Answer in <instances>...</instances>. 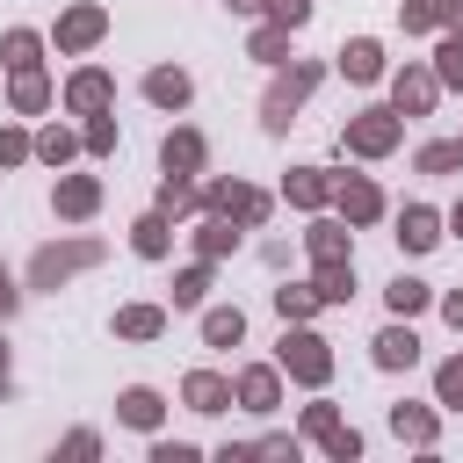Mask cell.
<instances>
[{
	"label": "cell",
	"mask_w": 463,
	"mask_h": 463,
	"mask_svg": "<svg viewBox=\"0 0 463 463\" xmlns=\"http://www.w3.org/2000/svg\"><path fill=\"white\" fill-rule=\"evenodd\" d=\"M311 80H318V72H311V65H297V72H289V80H282V87L268 94V123H289V109H297V101L311 94Z\"/></svg>",
	"instance_id": "obj_1"
},
{
	"label": "cell",
	"mask_w": 463,
	"mask_h": 463,
	"mask_svg": "<svg viewBox=\"0 0 463 463\" xmlns=\"http://www.w3.org/2000/svg\"><path fill=\"white\" fill-rule=\"evenodd\" d=\"M282 362L297 369V376H326V340H311V333H297V340H282Z\"/></svg>",
	"instance_id": "obj_2"
},
{
	"label": "cell",
	"mask_w": 463,
	"mask_h": 463,
	"mask_svg": "<svg viewBox=\"0 0 463 463\" xmlns=\"http://www.w3.org/2000/svg\"><path fill=\"white\" fill-rule=\"evenodd\" d=\"M340 65H347V72H354V80H376V72H383V51H376V43H369V36H354V43H347V51H340Z\"/></svg>",
	"instance_id": "obj_3"
},
{
	"label": "cell",
	"mask_w": 463,
	"mask_h": 463,
	"mask_svg": "<svg viewBox=\"0 0 463 463\" xmlns=\"http://www.w3.org/2000/svg\"><path fill=\"white\" fill-rule=\"evenodd\" d=\"M94 260V246H65V253H43L36 260V282H58V275H72V268H87Z\"/></svg>",
	"instance_id": "obj_4"
},
{
	"label": "cell",
	"mask_w": 463,
	"mask_h": 463,
	"mask_svg": "<svg viewBox=\"0 0 463 463\" xmlns=\"http://www.w3.org/2000/svg\"><path fill=\"white\" fill-rule=\"evenodd\" d=\"M427 22H463V0H412L405 29H427Z\"/></svg>",
	"instance_id": "obj_5"
},
{
	"label": "cell",
	"mask_w": 463,
	"mask_h": 463,
	"mask_svg": "<svg viewBox=\"0 0 463 463\" xmlns=\"http://www.w3.org/2000/svg\"><path fill=\"white\" fill-rule=\"evenodd\" d=\"M94 36H101V14H94V7H80V14H65V22H58V43H72V51H80V43H94Z\"/></svg>",
	"instance_id": "obj_6"
},
{
	"label": "cell",
	"mask_w": 463,
	"mask_h": 463,
	"mask_svg": "<svg viewBox=\"0 0 463 463\" xmlns=\"http://www.w3.org/2000/svg\"><path fill=\"white\" fill-rule=\"evenodd\" d=\"M145 94H152L159 109H181V101H188V72H152V80H145Z\"/></svg>",
	"instance_id": "obj_7"
},
{
	"label": "cell",
	"mask_w": 463,
	"mask_h": 463,
	"mask_svg": "<svg viewBox=\"0 0 463 463\" xmlns=\"http://www.w3.org/2000/svg\"><path fill=\"white\" fill-rule=\"evenodd\" d=\"M347 137H354V145H362V152H383V145H391V137H398V123H391V116H362V123H354V130H347Z\"/></svg>",
	"instance_id": "obj_8"
},
{
	"label": "cell",
	"mask_w": 463,
	"mask_h": 463,
	"mask_svg": "<svg viewBox=\"0 0 463 463\" xmlns=\"http://www.w3.org/2000/svg\"><path fill=\"white\" fill-rule=\"evenodd\" d=\"M398 239H405L412 253H420V246H434V239H441V232H434V210H405V217H398Z\"/></svg>",
	"instance_id": "obj_9"
},
{
	"label": "cell",
	"mask_w": 463,
	"mask_h": 463,
	"mask_svg": "<svg viewBox=\"0 0 463 463\" xmlns=\"http://www.w3.org/2000/svg\"><path fill=\"white\" fill-rule=\"evenodd\" d=\"M376 362H383V369H405V362H420V340H412V333H383V340H376Z\"/></svg>",
	"instance_id": "obj_10"
},
{
	"label": "cell",
	"mask_w": 463,
	"mask_h": 463,
	"mask_svg": "<svg viewBox=\"0 0 463 463\" xmlns=\"http://www.w3.org/2000/svg\"><path fill=\"white\" fill-rule=\"evenodd\" d=\"M195 159H203V137H188V130H181V137H166V174H188Z\"/></svg>",
	"instance_id": "obj_11"
},
{
	"label": "cell",
	"mask_w": 463,
	"mask_h": 463,
	"mask_svg": "<svg viewBox=\"0 0 463 463\" xmlns=\"http://www.w3.org/2000/svg\"><path fill=\"white\" fill-rule=\"evenodd\" d=\"M203 333H210V347H232V340L246 333V318H239V311H210V318H203Z\"/></svg>",
	"instance_id": "obj_12"
},
{
	"label": "cell",
	"mask_w": 463,
	"mask_h": 463,
	"mask_svg": "<svg viewBox=\"0 0 463 463\" xmlns=\"http://www.w3.org/2000/svg\"><path fill=\"white\" fill-rule=\"evenodd\" d=\"M188 398H195V412H217V405H224L232 391H224L217 376H188Z\"/></svg>",
	"instance_id": "obj_13"
},
{
	"label": "cell",
	"mask_w": 463,
	"mask_h": 463,
	"mask_svg": "<svg viewBox=\"0 0 463 463\" xmlns=\"http://www.w3.org/2000/svg\"><path fill=\"white\" fill-rule=\"evenodd\" d=\"M123 420H130V427H152V420H159V398H152V391H123Z\"/></svg>",
	"instance_id": "obj_14"
},
{
	"label": "cell",
	"mask_w": 463,
	"mask_h": 463,
	"mask_svg": "<svg viewBox=\"0 0 463 463\" xmlns=\"http://www.w3.org/2000/svg\"><path fill=\"white\" fill-rule=\"evenodd\" d=\"M72 101H80V109H101V101H109V80H101V72H80V80H72Z\"/></svg>",
	"instance_id": "obj_15"
},
{
	"label": "cell",
	"mask_w": 463,
	"mask_h": 463,
	"mask_svg": "<svg viewBox=\"0 0 463 463\" xmlns=\"http://www.w3.org/2000/svg\"><path fill=\"white\" fill-rule=\"evenodd\" d=\"M427 101H434V80L405 72V80H398V109H427Z\"/></svg>",
	"instance_id": "obj_16"
},
{
	"label": "cell",
	"mask_w": 463,
	"mask_h": 463,
	"mask_svg": "<svg viewBox=\"0 0 463 463\" xmlns=\"http://www.w3.org/2000/svg\"><path fill=\"white\" fill-rule=\"evenodd\" d=\"M58 210L87 217V210H94V181H65V188H58Z\"/></svg>",
	"instance_id": "obj_17"
},
{
	"label": "cell",
	"mask_w": 463,
	"mask_h": 463,
	"mask_svg": "<svg viewBox=\"0 0 463 463\" xmlns=\"http://www.w3.org/2000/svg\"><path fill=\"white\" fill-rule=\"evenodd\" d=\"M7 65H14V72H29V65H36V36H29V29H14V36H7Z\"/></svg>",
	"instance_id": "obj_18"
},
{
	"label": "cell",
	"mask_w": 463,
	"mask_h": 463,
	"mask_svg": "<svg viewBox=\"0 0 463 463\" xmlns=\"http://www.w3.org/2000/svg\"><path fill=\"white\" fill-rule=\"evenodd\" d=\"M420 166H427V174H449V166H463V145H427Z\"/></svg>",
	"instance_id": "obj_19"
},
{
	"label": "cell",
	"mask_w": 463,
	"mask_h": 463,
	"mask_svg": "<svg viewBox=\"0 0 463 463\" xmlns=\"http://www.w3.org/2000/svg\"><path fill=\"white\" fill-rule=\"evenodd\" d=\"M420 304H427V282H405V275H398V282H391V311H420Z\"/></svg>",
	"instance_id": "obj_20"
},
{
	"label": "cell",
	"mask_w": 463,
	"mask_h": 463,
	"mask_svg": "<svg viewBox=\"0 0 463 463\" xmlns=\"http://www.w3.org/2000/svg\"><path fill=\"white\" fill-rule=\"evenodd\" d=\"M441 80H449V87H463V36H449V43H441Z\"/></svg>",
	"instance_id": "obj_21"
},
{
	"label": "cell",
	"mask_w": 463,
	"mask_h": 463,
	"mask_svg": "<svg viewBox=\"0 0 463 463\" xmlns=\"http://www.w3.org/2000/svg\"><path fill=\"white\" fill-rule=\"evenodd\" d=\"M347 217H376V188H369V181L347 188Z\"/></svg>",
	"instance_id": "obj_22"
},
{
	"label": "cell",
	"mask_w": 463,
	"mask_h": 463,
	"mask_svg": "<svg viewBox=\"0 0 463 463\" xmlns=\"http://www.w3.org/2000/svg\"><path fill=\"white\" fill-rule=\"evenodd\" d=\"M137 253H166V224H159V217L137 224Z\"/></svg>",
	"instance_id": "obj_23"
},
{
	"label": "cell",
	"mask_w": 463,
	"mask_h": 463,
	"mask_svg": "<svg viewBox=\"0 0 463 463\" xmlns=\"http://www.w3.org/2000/svg\"><path fill=\"white\" fill-rule=\"evenodd\" d=\"M116 326H123V333H137V340H145V333H159V311H123V318H116Z\"/></svg>",
	"instance_id": "obj_24"
},
{
	"label": "cell",
	"mask_w": 463,
	"mask_h": 463,
	"mask_svg": "<svg viewBox=\"0 0 463 463\" xmlns=\"http://www.w3.org/2000/svg\"><path fill=\"white\" fill-rule=\"evenodd\" d=\"M268 398H275V376L253 369V376H246V405H268Z\"/></svg>",
	"instance_id": "obj_25"
},
{
	"label": "cell",
	"mask_w": 463,
	"mask_h": 463,
	"mask_svg": "<svg viewBox=\"0 0 463 463\" xmlns=\"http://www.w3.org/2000/svg\"><path fill=\"white\" fill-rule=\"evenodd\" d=\"M14 101H22V109H43V80H36V72H22V87H14Z\"/></svg>",
	"instance_id": "obj_26"
},
{
	"label": "cell",
	"mask_w": 463,
	"mask_h": 463,
	"mask_svg": "<svg viewBox=\"0 0 463 463\" xmlns=\"http://www.w3.org/2000/svg\"><path fill=\"white\" fill-rule=\"evenodd\" d=\"M289 195H297V203H318V195H326V181H318V174H297V181H289Z\"/></svg>",
	"instance_id": "obj_27"
},
{
	"label": "cell",
	"mask_w": 463,
	"mask_h": 463,
	"mask_svg": "<svg viewBox=\"0 0 463 463\" xmlns=\"http://www.w3.org/2000/svg\"><path fill=\"white\" fill-rule=\"evenodd\" d=\"M398 434H412V441H427L434 427H427V412H405V405H398Z\"/></svg>",
	"instance_id": "obj_28"
},
{
	"label": "cell",
	"mask_w": 463,
	"mask_h": 463,
	"mask_svg": "<svg viewBox=\"0 0 463 463\" xmlns=\"http://www.w3.org/2000/svg\"><path fill=\"white\" fill-rule=\"evenodd\" d=\"M304 14H311V0H275V22H282V29H297Z\"/></svg>",
	"instance_id": "obj_29"
},
{
	"label": "cell",
	"mask_w": 463,
	"mask_h": 463,
	"mask_svg": "<svg viewBox=\"0 0 463 463\" xmlns=\"http://www.w3.org/2000/svg\"><path fill=\"white\" fill-rule=\"evenodd\" d=\"M441 398H449V405H463V362H449V369H441Z\"/></svg>",
	"instance_id": "obj_30"
},
{
	"label": "cell",
	"mask_w": 463,
	"mask_h": 463,
	"mask_svg": "<svg viewBox=\"0 0 463 463\" xmlns=\"http://www.w3.org/2000/svg\"><path fill=\"white\" fill-rule=\"evenodd\" d=\"M22 152H29V145H22V137H14V130H7V137H0V166H14V159H22Z\"/></svg>",
	"instance_id": "obj_31"
},
{
	"label": "cell",
	"mask_w": 463,
	"mask_h": 463,
	"mask_svg": "<svg viewBox=\"0 0 463 463\" xmlns=\"http://www.w3.org/2000/svg\"><path fill=\"white\" fill-rule=\"evenodd\" d=\"M449 326H463V289H456V297H449Z\"/></svg>",
	"instance_id": "obj_32"
},
{
	"label": "cell",
	"mask_w": 463,
	"mask_h": 463,
	"mask_svg": "<svg viewBox=\"0 0 463 463\" xmlns=\"http://www.w3.org/2000/svg\"><path fill=\"white\" fill-rule=\"evenodd\" d=\"M232 7H246V14H253V7H275V0H232Z\"/></svg>",
	"instance_id": "obj_33"
},
{
	"label": "cell",
	"mask_w": 463,
	"mask_h": 463,
	"mask_svg": "<svg viewBox=\"0 0 463 463\" xmlns=\"http://www.w3.org/2000/svg\"><path fill=\"white\" fill-rule=\"evenodd\" d=\"M7 304H14V289H7V275H0V311H7Z\"/></svg>",
	"instance_id": "obj_34"
},
{
	"label": "cell",
	"mask_w": 463,
	"mask_h": 463,
	"mask_svg": "<svg viewBox=\"0 0 463 463\" xmlns=\"http://www.w3.org/2000/svg\"><path fill=\"white\" fill-rule=\"evenodd\" d=\"M0 369H7V347H0Z\"/></svg>",
	"instance_id": "obj_35"
},
{
	"label": "cell",
	"mask_w": 463,
	"mask_h": 463,
	"mask_svg": "<svg viewBox=\"0 0 463 463\" xmlns=\"http://www.w3.org/2000/svg\"><path fill=\"white\" fill-rule=\"evenodd\" d=\"M456 232H463V210H456Z\"/></svg>",
	"instance_id": "obj_36"
}]
</instances>
